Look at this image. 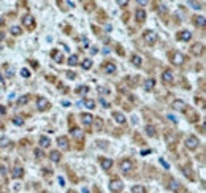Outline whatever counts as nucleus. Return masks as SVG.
Listing matches in <instances>:
<instances>
[{
  "label": "nucleus",
  "mask_w": 206,
  "mask_h": 193,
  "mask_svg": "<svg viewBox=\"0 0 206 193\" xmlns=\"http://www.w3.org/2000/svg\"><path fill=\"white\" fill-rule=\"evenodd\" d=\"M185 147L189 149V151H195V149L200 146V141H198V138L197 136H193V135H190V136H187L185 138Z\"/></svg>",
  "instance_id": "obj_1"
},
{
  "label": "nucleus",
  "mask_w": 206,
  "mask_h": 193,
  "mask_svg": "<svg viewBox=\"0 0 206 193\" xmlns=\"http://www.w3.org/2000/svg\"><path fill=\"white\" fill-rule=\"evenodd\" d=\"M157 40H159V35L155 33L154 30H146V32H144V41L147 43L149 46L155 45V43H157Z\"/></svg>",
  "instance_id": "obj_2"
},
{
  "label": "nucleus",
  "mask_w": 206,
  "mask_h": 193,
  "mask_svg": "<svg viewBox=\"0 0 206 193\" xmlns=\"http://www.w3.org/2000/svg\"><path fill=\"white\" fill-rule=\"evenodd\" d=\"M122 188H124L122 180H119V179H113V180H109V190L113 191V193H119Z\"/></svg>",
  "instance_id": "obj_3"
},
{
  "label": "nucleus",
  "mask_w": 206,
  "mask_h": 193,
  "mask_svg": "<svg viewBox=\"0 0 206 193\" xmlns=\"http://www.w3.org/2000/svg\"><path fill=\"white\" fill-rule=\"evenodd\" d=\"M171 62H173V65L179 67V65H182L184 62H185V55L182 52H174L173 57H171Z\"/></svg>",
  "instance_id": "obj_4"
},
{
  "label": "nucleus",
  "mask_w": 206,
  "mask_h": 193,
  "mask_svg": "<svg viewBox=\"0 0 206 193\" xmlns=\"http://www.w3.org/2000/svg\"><path fill=\"white\" fill-rule=\"evenodd\" d=\"M132 168H133L132 160L125 158V160L121 161V171H122V173H130V171H132Z\"/></svg>",
  "instance_id": "obj_5"
},
{
  "label": "nucleus",
  "mask_w": 206,
  "mask_h": 193,
  "mask_svg": "<svg viewBox=\"0 0 206 193\" xmlns=\"http://www.w3.org/2000/svg\"><path fill=\"white\" fill-rule=\"evenodd\" d=\"M36 108H38L40 111H45L49 108V101L46 100V98H43V97H38L36 98Z\"/></svg>",
  "instance_id": "obj_6"
},
{
  "label": "nucleus",
  "mask_w": 206,
  "mask_h": 193,
  "mask_svg": "<svg viewBox=\"0 0 206 193\" xmlns=\"http://www.w3.org/2000/svg\"><path fill=\"white\" fill-rule=\"evenodd\" d=\"M22 24H24L27 29H33V27H35V21H33V17L30 16V14H26V16L22 17Z\"/></svg>",
  "instance_id": "obj_7"
},
{
  "label": "nucleus",
  "mask_w": 206,
  "mask_h": 193,
  "mask_svg": "<svg viewBox=\"0 0 206 193\" xmlns=\"http://www.w3.org/2000/svg\"><path fill=\"white\" fill-rule=\"evenodd\" d=\"M171 106H173V109H176V111H185L187 104H185V101H182V100H174V101L171 103Z\"/></svg>",
  "instance_id": "obj_8"
},
{
  "label": "nucleus",
  "mask_w": 206,
  "mask_h": 193,
  "mask_svg": "<svg viewBox=\"0 0 206 193\" xmlns=\"http://www.w3.org/2000/svg\"><path fill=\"white\" fill-rule=\"evenodd\" d=\"M100 165L105 171H109L111 168H113V160L111 158H100Z\"/></svg>",
  "instance_id": "obj_9"
},
{
  "label": "nucleus",
  "mask_w": 206,
  "mask_h": 193,
  "mask_svg": "<svg viewBox=\"0 0 206 193\" xmlns=\"http://www.w3.org/2000/svg\"><path fill=\"white\" fill-rule=\"evenodd\" d=\"M57 146H59L60 149H64V151H67L68 146H70L68 138H65V136H59V138H57Z\"/></svg>",
  "instance_id": "obj_10"
},
{
  "label": "nucleus",
  "mask_w": 206,
  "mask_h": 193,
  "mask_svg": "<svg viewBox=\"0 0 206 193\" xmlns=\"http://www.w3.org/2000/svg\"><path fill=\"white\" fill-rule=\"evenodd\" d=\"M162 81H163V82H166V84L173 82V71H171V70H165L163 73H162Z\"/></svg>",
  "instance_id": "obj_11"
},
{
  "label": "nucleus",
  "mask_w": 206,
  "mask_h": 193,
  "mask_svg": "<svg viewBox=\"0 0 206 193\" xmlns=\"http://www.w3.org/2000/svg\"><path fill=\"white\" fill-rule=\"evenodd\" d=\"M190 52L193 54V55H201V52H203V45L201 43H197V45H193L192 46V49H190Z\"/></svg>",
  "instance_id": "obj_12"
},
{
  "label": "nucleus",
  "mask_w": 206,
  "mask_h": 193,
  "mask_svg": "<svg viewBox=\"0 0 206 193\" xmlns=\"http://www.w3.org/2000/svg\"><path fill=\"white\" fill-rule=\"evenodd\" d=\"M178 38H179L181 41H189V40L192 38V33L189 32V30H182V32L178 33Z\"/></svg>",
  "instance_id": "obj_13"
},
{
  "label": "nucleus",
  "mask_w": 206,
  "mask_h": 193,
  "mask_svg": "<svg viewBox=\"0 0 206 193\" xmlns=\"http://www.w3.org/2000/svg\"><path fill=\"white\" fill-rule=\"evenodd\" d=\"M81 119H83V123H84V125H90V123L93 122V116L89 114V113H86V114L81 116Z\"/></svg>",
  "instance_id": "obj_14"
},
{
  "label": "nucleus",
  "mask_w": 206,
  "mask_h": 193,
  "mask_svg": "<svg viewBox=\"0 0 206 193\" xmlns=\"http://www.w3.org/2000/svg\"><path fill=\"white\" fill-rule=\"evenodd\" d=\"M49 158H51V161H54V163H59L60 158H62V155L59 151H52L51 154H49Z\"/></svg>",
  "instance_id": "obj_15"
},
{
  "label": "nucleus",
  "mask_w": 206,
  "mask_h": 193,
  "mask_svg": "<svg viewBox=\"0 0 206 193\" xmlns=\"http://www.w3.org/2000/svg\"><path fill=\"white\" fill-rule=\"evenodd\" d=\"M113 119L117 123H125V116H124L122 113H113Z\"/></svg>",
  "instance_id": "obj_16"
},
{
  "label": "nucleus",
  "mask_w": 206,
  "mask_h": 193,
  "mask_svg": "<svg viewBox=\"0 0 206 193\" xmlns=\"http://www.w3.org/2000/svg\"><path fill=\"white\" fill-rule=\"evenodd\" d=\"M135 17H136V21L143 22V21L146 19V11H144V10H136V13H135Z\"/></svg>",
  "instance_id": "obj_17"
},
{
  "label": "nucleus",
  "mask_w": 206,
  "mask_h": 193,
  "mask_svg": "<svg viewBox=\"0 0 206 193\" xmlns=\"http://www.w3.org/2000/svg\"><path fill=\"white\" fill-rule=\"evenodd\" d=\"M22 174H24V170L21 166H14V170H13V177L14 179H19V177H22Z\"/></svg>",
  "instance_id": "obj_18"
},
{
  "label": "nucleus",
  "mask_w": 206,
  "mask_h": 193,
  "mask_svg": "<svg viewBox=\"0 0 206 193\" xmlns=\"http://www.w3.org/2000/svg\"><path fill=\"white\" fill-rule=\"evenodd\" d=\"M105 71H106L108 74H113L116 71V65L113 64V62H108V64L105 65Z\"/></svg>",
  "instance_id": "obj_19"
},
{
  "label": "nucleus",
  "mask_w": 206,
  "mask_h": 193,
  "mask_svg": "<svg viewBox=\"0 0 206 193\" xmlns=\"http://www.w3.org/2000/svg\"><path fill=\"white\" fill-rule=\"evenodd\" d=\"M195 26L197 27H204V24H206V19H204V16H197L195 17Z\"/></svg>",
  "instance_id": "obj_20"
},
{
  "label": "nucleus",
  "mask_w": 206,
  "mask_h": 193,
  "mask_svg": "<svg viewBox=\"0 0 206 193\" xmlns=\"http://www.w3.org/2000/svg\"><path fill=\"white\" fill-rule=\"evenodd\" d=\"M49 144H51V139H49V138H46V136H41V138H40V147L46 149Z\"/></svg>",
  "instance_id": "obj_21"
},
{
  "label": "nucleus",
  "mask_w": 206,
  "mask_h": 193,
  "mask_svg": "<svg viewBox=\"0 0 206 193\" xmlns=\"http://www.w3.org/2000/svg\"><path fill=\"white\" fill-rule=\"evenodd\" d=\"M70 132H71V136H73V138H76V139H81V138H83V132H81L79 128H71Z\"/></svg>",
  "instance_id": "obj_22"
},
{
  "label": "nucleus",
  "mask_w": 206,
  "mask_h": 193,
  "mask_svg": "<svg viewBox=\"0 0 206 193\" xmlns=\"http://www.w3.org/2000/svg\"><path fill=\"white\" fill-rule=\"evenodd\" d=\"M144 130H146L147 136H155V133H157V130H155V127H154V125H146V127H144Z\"/></svg>",
  "instance_id": "obj_23"
},
{
  "label": "nucleus",
  "mask_w": 206,
  "mask_h": 193,
  "mask_svg": "<svg viewBox=\"0 0 206 193\" xmlns=\"http://www.w3.org/2000/svg\"><path fill=\"white\" fill-rule=\"evenodd\" d=\"M132 193H146V187H143V185H133V187H132Z\"/></svg>",
  "instance_id": "obj_24"
},
{
  "label": "nucleus",
  "mask_w": 206,
  "mask_h": 193,
  "mask_svg": "<svg viewBox=\"0 0 206 193\" xmlns=\"http://www.w3.org/2000/svg\"><path fill=\"white\" fill-rule=\"evenodd\" d=\"M29 100H30V95H22V97L17 98V104H19V106H22V104L29 103Z\"/></svg>",
  "instance_id": "obj_25"
},
{
  "label": "nucleus",
  "mask_w": 206,
  "mask_h": 193,
  "mask_svg": "<svg viewBox=\"0 0 206 193\" xmlns=\"http://www.w3.org/2000/svg\"><path fill=\"white\" fill-rule=\"evenodd\" d=\"M83 104H84L86 108H89V109H93V108H95V101H93V100H89V98L83 100Z\"/></svg>",
  "instance_id": "obj_26"
},
{
  "label": "nucleus",
  "mask_w": 206,
  "mask_h": 193,
  "mask_svg": "<svg viewBox=\"0 0 206 193\" xmlns=\"http://www.w3.org/2000/svg\"><path fill=\"white\" fill-rule=\"evenodd\" d=\"M154 86H155V81H154V79H147L146 82H144V89H146V90H152Z\"/></svg>",
  "instance_id": "obj_27"
},
{
  "label": "nucleus",
  "mask_w": 206,
  "mask_h": 193,
  "mask_svg": "<svg viewBox=\"0 0 206 193\" xmlns=\"http://www.w3.org/2000/svg\"><path fill=\"white\" fill-rule=\"evenodd\" d=\"M78 55L76 54H73L71 57H68V65H71V67H74V65H78Z\"/></svg>",
  "instance_id": "obj_28"
},
{
  "label": "nucleus",
  "mask_w": 206,
  "mask_h": 193,
  "mask_svg": "<svg viewBox=\"0 0 206 193\" xmlns=\"http://www.w3.org/2000/svg\"><path fill=\"white\" fill-rule=\"evenodd\" d=\"M168 188L173 190V191H178L179 190V182H178V180H171L170 185H168Z\"/></svg>",
  "instance_id": "obj_29"
},
{
  "label": "nucleus",
  "mask_w": 206,
  "mask_h": 193,
  "mask_svg": "<svg viewBox=\"0 0 206 193\" xmlns=\"http://www.w3.org/2000/svg\"><path fill=\"white\" fill-rule=\"evenodd\" d=\"M81 67H83L84 70H89V68L92 67V60H90V59H84L83 64H81Z\"/></svg>",
  "instance_id": "obj_30"
},
{
  "label": "nucleus",
  "mask_w": 206,
  "mask_h": 193,
  "mask_svg": "<svg viewBox=\"0 0 206 193\" xmlns=\"http://www.w3.org/2000/svg\"><path fill=\"white\" fill-rule=\"evenodd\" d=\"M97 92L100 93V95H108L109 89H106V87H103V86H98V87H97Z\"/></svg>",
  "instance_id": "obj_31"
},
{
  "label": "nucleus",
  "mask_w": 206,
  "mask_h": 193,
  "mask_svg": "<svg viewBox=\"0 0 206 193\" xmlns=\"http://www.w3.org/2000/svg\"><path fill=\"white\" fill-rule=\"evenodd\" d=\"M132 64L135 67H141V57H140V55H133V57H132Z\"/></svg>",
  "instance_id": "obj_32"
},
{
  "label": "nucleus",
  "mask_w": 206,
  "mask_h": 193,
  "mask_svg": "<svg viewBox=\"0 0 206 193\" xmlns=\"http://www.w3.org/2000/svg\"><path fill=\"white\" fill-rule=\"evenodd\" d=\"M76 92L83 95V93H87V92H89V87H87V86H79L78 89H76Z\"/></svg>",
  "instance_id": "obj_33"
},
{
  "label": "nucleus",
  "mask_w": 206,
  "mask_h": 193,
  "mask_svg": "<svg viewBox=\"0 0 206 193\" xmlns=\"http://www.w3.org/2000/svg\"><path fill=\"white\" fill-rule=\"evenodd\" d=\"M187 5H190L193 10H200V8H201V5L197 3V2H187Z\"/></svg>",
  "instance_id": "obj_34"
},
{
  "label": "nucleus",
  "mask_w": 206,
  "mask_h": 193,
  "mask_svg": "<svg viewBox=\"0 0 206 193\" xmlns=\"http://www.w3.org/2000/svg\"><path fill=\"white\" fill-rule=\"evenodd\" d=\"M13 123L19 127V125H24V120L21 119V117H14V119H13Z\"/></svg>",
  "instance_id": "obj_35"
},
{
  "label": "nucleus",
  "mask_w": 206,
  "mask_h": 193,
  "mask_svg": "<svg viewBox=\"0 0 206 193\" xmlns=\"http://www.w3.org/2000/svg\"><path fill=\"white\" fill-rule=\"evenodd\" d=\"M11 33H13V35H19L21 33V27L13 26V27H11Z\"/></svg>",
  "instance_id": "obj_36"
},
{
  "label": "nucleus",
  "mask_w": 206,
  "mask_h": 193,
  "mask_svg": "<svg viewBox=\"0 0 206 193\" xmlns=\"http://www.w3.org/2000/svg\"><path fill=\"white\" fill-rule=\"evenodd\" d=\"M21 76L22 78H29L30 76V71L27 70V68H22V70H21Z\"/></svg>",
  "instance_id": "obj_37"
},
{
  "label": "nucleus",
  "mask_w": 206,
  "mask_h": 193,
  "mask_svg": "<svg viewBox=\"0 0 206 193\" xmlns=\"http://www.w3.org/2000/svg\"><path fill=\"white\" fill-rule=\"evenodd\" d=\"M0 144H2V147H7V144H10V141H8V139L3 136V138L0 139Z\"/></svg>",
  "instance_id": "obj_38"
},
{
  "label": "nucleus",
  "mask_w": 206,
  "mask_h": 193,
  "mask_svg": "<svg viewBox=\"0 0 206 193\" xmlns=\"http://www.w3.org/2000/svg\"><path fill=\"white\" fill-rule=\"evenodd\" d=\"M93 120H95V127L100 130L102 128V119H95V117H93Z\"/></svg>",
  "instance_id": "obj_39"
},
{
  "label": "nucleus",
  "mask_w": 206,
  "mask_h": 193,
  "mask_svg": "<svg viewBox=\"0 0 206 193\" xmlns=\"http://www.w3.org/2000/svg\"><path fill=\"white\" fill-rule=\"evenodd\" d=\"M160 165L163 166V168H166V170H168V168H170V165H168V163H166V161H165L163 158H160Z\"/></svg>",
  "instance_id": "obj_40"
},
{
  "label": "nucleus",
  "mask_w": 206,
  "mask_h": 193,
  "mask_svg": "<svg viewBox=\"0 0 206 193\" xmlns=\"http://www.w3.org/2000/svg\"><path fill=\"white\" fill-rule=\"evenodd\" d=\"M127 3H128L127 0H117V5H121V7H125Z\"/></svg>",
  "instance_id": "obj_41"
},
{
  "label": "nucleus",
  "mask_w": 206,
  "mask_h": 193,
  "mask_svg": "<svg viewBox=\"0 0 206 193\" xmlns=\"http://www.w3.org/2000/svg\"><path fill=\"white\" fill-rule=\"evenodd\" d=\"M67 76L70 78V79H74V78H76V74H74L73 71H68V73H67Z\"/></svg>",
  "instance_id": "obj_42"
},
{
  "label": "nucleus",
  "mask_w": 206,
  "mask_h": 193,
  "mask_svg": "<svg viewBox=\"0 0 206 193\" xmlns=\"http://www.w3.org/2000/svg\"><path fill=\"white\" fill-rule=\"evenodd\" d=\"M168 119H170L171 122H174V123H176V122H178V119H176V117H174L173 114H168Z\"/></svg>",
  "instance_id": "obj_43"
},
{
  "label": "nucleus",
  "mask_w": 206,
  "mask_h": 193,
  "mask_svg": "<svg viewBox=\"0 0 206 193\" xmlns=\"http://www.w3.org/2000/svg\"><path fill=\"white\" fill-rule=\"evenodd\" d=\"M59 185H62V187H64V185H65V179H64V177H62V176L59 177Z\"/></svg>",
  "instance_id": "obj_44"
},
{
  "label": "nucleus",
  "mask_w": 206,
  "mask_h": 193,
  "mask_svg": "<svg viewBox=\"0 0 206 193\" xmlns=\"http://www.w3.org/2000/svg\"><path fill=\"white\" fill-rule=\"evenodd\" d=\"M100 103H102V104H103V106H105V108H109V104H108L106 101H105V100H103V98H100Z\"/></svg>",
  "instance_id": "obj_45"
},
{
  "label": "nucleus",
  "mask_w": 206,
  "mask_h": 193,
  "mask_svg": "<svg viewBox=\"0 0 206 193\" xmlns=\"http://www.w3.org/2000/svg\"><path fill=\"white\" fill-rule=\"evenodd\" d=\"M54 60L55 62H59V64H60V62H62V55L59 54V55H55V57H54Z\"/></svg>",
  "instance_id": "obj_46"
},
{
  "label": "nucleus",
  "mask_w": 206,
  "mask_h": 193,
  "mask_svg": "<svg viewBox=\"0 0 206 193\" xmlns=\"http://www.w3.org/2000/svg\"><path fill=\"white\" fill-rule=\"evenodd\" d=\"M83 43H84V48H89V40L87 38H83Z\"/></svg>",
  "instance_id": "obj_47"
},
{
  "label": "nucleus",
  "mask_w": 206,
  "mask_h": 193,
  "mask_svg": "<svg viewBox=\"0 0 206 193\" xmlns=\"http://www.w3.org/2000/svg\"><path fill=\"white\" fill-rule=\"evenodd\" d=\"M159 11H162V13H165V11H166L165 5H160V7H159Z\"/></svg>",
  "instance_id": "obj_48"
},
{
  "label": "nucleus",
  "mask_w": 206,
  "mask_h": 193,
  "mask_svg": "<svg viewBox=\"0 0 206 193\" xmlns=\"http://www.w3.org/2000/svg\"><path fill=\"white\" fill-rule=\"evenodd\" d=\"M147 154H151V151H149V149H147V151H141V155H147Z\"/></svg>",
  "instance_id": "obj_49"
},
{
  "label": "nucleus",
  "mask_w": 206,
  "mask_h": 193,
  "mask_svg": "<svg viewBox=\"0 0 206 193\" xmlns=\"http://www.w3.org/2000/svg\"><path fill=\"white\" fill-rule=\"evenodd\" d=\"M138 3H140V5H146L147 2H146V0H138Z\"/></svg>",
  "instance_id": "obj_50"
},
{
  "label": "nucleus",
  "mask_w": 206,
  "mask_h": 193,
  "mask_svg": "<svg viewBox=\"0 0 206 193\" xmlns=\"http://www.w3.org/2000/svg\"><path fill=\"white\" fill-rule=\"evenodd\" d=\"M81 193H89V188H83V190H81Z\"/></svg>",
  "instance_id": "obj_51"
},
{
  "label": "nucleus",
  "mask_w": 206,
  "mask_h": 193,
  "mask_svg": "<svg viewBox=\"0 0 206 193\" xmlns=\"http://www.w3.org/2000/svg\"><path fill=\"white\" fill-rule=\"evenodd\" d=\"M0 40H3V33L2 32H0Z\"/></svg>",
  "instance_id": "obj_52"
},
{
  "label": "nucleus",
  "mask_w": 206,
  "mask_h": 193,
  "mask_svg": "<svg viewBox=\"0 0 206 193\" xmlns=\"http://www.w3.org/2000/svg\"><path fill=\"white\" fill-rule=\"evenodd\" d=\"M0 82H3V78H2V74H0Z\"/></svg>",
  "instance_id": "obj_53"
}]
</instances>
